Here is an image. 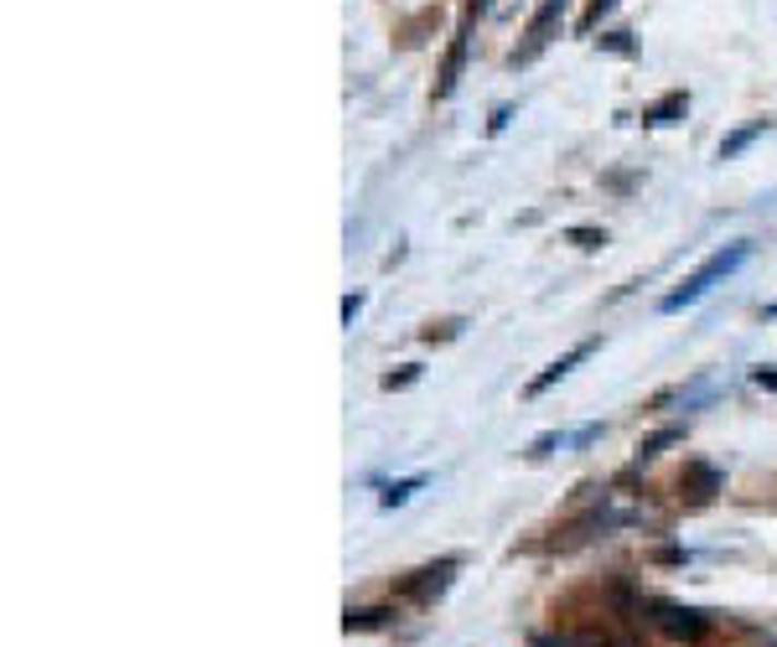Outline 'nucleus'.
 Listing matches in <instances>:
<instances>
[{
    "label": "nucleus",
    "mask_w": 777,
    "mask_h": 647,
    "mask_svg": "<svg viewBox=\"0 0 777 647\" xmlns=\"http://www.w3.org/2000/svg\"><path fill=\"white\" fill-rule=\"evenodd\" d=\"M570 244H576V249H586V255H597L601 244H607V234H601V228H570Z\"/></svg>",
    "instance_id": "obj_14"
},
{
    "label": "nucleus",
    "mask_w": 777,
    "mask_h": 647,
    "mask_svg": "<svg viewBox=\"0 0 777 647\" xmlns=\"http://www.w3.org/2000/svg\"><path fill=\"white\" fill-rule=\"evenodd\" d=\"M654 560H658V565H684V550H658Z\"/></svg>",
    "instance_id": "obj_21"
},
{
    "label": "nucleus",
    "mask_w": 777,
    "mask_h": 647,
    "mask_svg": "<svg viewBox=\"0 0 777 647\" xmlns=\"http://www.w3.org/2000/svg\"><path fill=\"white\" fill-rule=\"evenodd\" d=\"M607 647H643L633 632H622V627H607Z\"/></svg>",
    "instance_id": "obj_18"
},
{
    "label": "nucleus",
    "mask_w": 777,
    "mask_h": 647,
    "mask_svg": "<svg viewBox=\"0 0 777 647\" xmlns=\"http://www.w3.org/2000/svg\"><path fill=\"white\" fill-rule=\"evenodd\" d=\"M746 259H752V244H726V249H716V255L705 259V264H699V270H695L690 280H684L679 291H669L663 301H658V311H663V316H674V311H684V306H695L699 295H710V291H716V285H720L726 275H737V270L746 264Z\"/></svg>",
    "instance_id": "obj_1"
},
{
    "label": "nucleus",
    "mask_w": 777,
    "mask_h": 647,
    "mask_svg": "<svg viewBox=\"0 0 777 647\" xmlns=\"http://www.w3.org/2000/svg\"><path fill=\"white\" fill-rule=\"evenodd\" d=\"M752 378H757L762 389H773V393H777V373H773V368H757V373H752Z\"/></svg>",
    "instance_id": "obj_22"
},
{
    "label": "nucleus",
    "mask_w": 777,
    "mask_h": 647,
    "mask_svg": "<svg viewBox=\"0 0 777 647\" xmlns=\"http://www.w3.org/2000/svg\"><path fill=\"white\" fill-rule=\"evenodd\" d=\"M363 311V295H348V301H342V316H348V321H353V316Z\"/></svg>",
    "instance_id": "obj_23"
},
{
    "label": "nucleus",
    "mask_w": 777,
    "mask_h": 647,
    "mask_svg": "<svg viewBox=\"0 0 777 647\" xmlns=\"http://www.w3.org/2000/svg\"><path fill=\"white\" fill-rule=\"evenodd\" d=\"M643 622L658 632H669V637H679V643H699L705 632H710V622L699 616V611L690 607H674V601H643Z\"/></svg>",
    "instance_id": "obj_4"
},
{
    "label": "nucleus",
    "mask_w": 777,
    "mask_h": 647,
    "mask_svg": "<svg viewBox=\"0 0 777 647\" xmlns=\"http://www.w3.org/2000/svg\"><path fill=\"white\" fill-rule=\"evenodd\" d=\"M767 130H773V119H752V125H741V130H731V136L720 140V161H737L741 151H746L752 140H762Z\"/></svg>",
    "instance_id": "obj_9"
},
{
    "label": "nucleus",
    "mask_w": 777,
    "mask_h": 647,
    "mask_svg": "<svg viewBox=\"0 0 777 647\" xmlns=\"http://www.w3.org/2000/svg\"><path fill=\"white\" fill-rule=\"evenodd\" d=\"M612 11H617V0H591V5L580 11L576 32H580V37H591V32H597V26H601V16H612Z\"/></svg>",
    "instance_id": "obj_13"
},
{
    "label": "nucleus",
    "mask_w": 777,
    "mask_h": 647,
    "mask_svg": "<svg viewBox=\"0 0 777 647\" xmlns=\"http://www.w3.org/2000/svg\"><path fill=\"white\" fill-rule=\"evenodd\" d=\"M425 487V477H404V482H389V487L379 492V508H404L415 492Z\"/></svg>",
    "instance_id": "obj_11"
},
{
    "label": "nucleus",
    "mask_w": 777,
    "mask_h": 647,
    "mask_svg": "<svg viewBox=\"0 0 777 647\" xmlns=\"http://www.w3.org/2000/svg\"><path fill=\"white\" fill-rule=\"evenodd\" d=\"M384 622H389V611L384 607H348V616H342V627L348 632H368V627H384Z\"/></svg>",
    "instance_id": "obj_12"
},
{
    "label": "nucleus",
    "mask_w": 777,
    "mask_h": 647,
    "mask_svg": "<svg viewBox=\"0 0 777 647\" xmlns=\"http://www.w3.org/2000/svg\"><path fill=\"white\" fill-rule=\"evenodd\" d=\"M487 11V0H467L457 32H451V47H446V62H440V79H436V98H451L461 83V68H467V52H472V26Z\"/></svg>",
    "instance_id": "obj_2"
},
{
    "label": "nucleus",
    "mask_w": 777,
    "mask_h": 647,
    "mask_svg": "<svg viewBox=\"0 0 777 647\" xmlns=\"http://www.w3.org/2000/svg\"><path fill=\"white\" fill-rule=\"evenodd\" d=\"M415 378H420V363H404L399 373H384V389H410Z\"/></svg>",
    "instance_id": "obj_15"
},
{
    "label": "nucleus",
    "mask_w": 777,
    "mask_h": 647,
    "mask_svg": "<svg viewBox=\"0 0 777 647\" xmlns=\"http://www.w3.org/2000/svg\"><path fill=\"white\" fill-rule=\"evenodd\" d=\"M601 47H612V52H633V32H612V37H601Z\"/></svg>",
    "instance_id": "obj_19"
},
{
    "label": "nucleus",
    "mask_w": 777,
    "mask_h": 647,
    "mask_svg": "<svg viewBox=\"0 0 777 647\" xmlns=\"http://www.w3.org/2000/svg\"><path fill=\"white\" fill-rule=\"evenodd\" d=\"M451 575H457V560H440V565H425L415 575V580H410V596H415V601H431V596H440V590L451 586Z\"/></svg>",
    "instance_id": "obj_7"
},
{
    "label": "nucleus",
    "mask_w": 777,
    "mask_h": 647,
    "mask_svg": "<svg viewBox=\"0 0 777 647\" xmlns=\"http://www.w3.org/2000/svg\"><path fill=\"white\" fill-rule=\"evenodd\" d=\"M555 446H565V435H555V431H550V435H539L534 446H529V456H534V461H539V456H550V451H555Z\"/></svg>",
    "instance_id": "obj_16"
},
{
    "label": "nucleus",
    "mask_w": 777,
    "mask_h": 647,
    "mask_svg": "<svg viewBox=\"0 0 777 647\" xmlns=\"http://www.w3.org/2000/svg\"><path fill=\"white\" fill-rule=\"evenodd\" d=\"M690 115V94H684V89H674V94H663L658 98V104H648V109H643V125H674V119H684Z\"/></svg>",
    "instance_id": "obj_8"
},
{
    "label": "nucleus",
    "mask_w": 777,
    "mask_h": 647,
    "mask_svg": "<svg viewBox=\"0 0 777 647\" xmlns=\"http://www.w3.org/2000/svg\"><path fill=\"white\" fill-rule=\"evenodd\" d=\"M679 440H684V425H663V431L643 435V440H638V461H654V456H663L669 446H679Z\"/></svg>",
    "instance_id": "obj_10"
},
{
    "label": "nucleus",
    "mask_w": 777,
    "mask_h": 647,
    "mask_svg": "<svg viewBox=\"0 0 777 647\" xmlns=\"http://www.w3.org/2000/svg\"><path fill=\"white\" fill-rule=\"evenodd\" d=\"M597 348H601V337H586V342H576V348H570L565 357H555V363H550L544 373H534V378H529V399H539L544 389H555L560 378H565V373L576 368V363H586V357L597 353Z\"/></svg>",
    "instance_id": "obj_5"
},
{
    "label": "nucleus",
    "mask_w": 777,
    "mask_h": 647,
    "mask_svg": "<svg viewBox=\"0 0 777 647\" xmlns=\"http://www.w3.org/2000/svg\"><path fill=\"white\" fill-rule=\"evenodd\" d=\"M508 115H514V109H508V104H498V109H493V119H487V130H493V136H498L503 125H508Z\"/></svg>",
    "instance_id": "obj_20"
},
{
    "label": "nucleus",
    "mask_w": 777,
    "mask_h": 647,
    "mask_svg": "<svg viewBox=\"0 0 777 647\" xmlns=\"http://www.w3.org/2000/svg\"><path fill=\"white\" fill-rule=\"evenodd\" d=\"M560 16H565V0H544L534 16H529V32H523V42H518L514 52H508V68H529V62L555 42V32H560Z\"/></svg>",
    "instance_id": "obj_3"
},
{
    "label": "nucleus",
    "mask_w": 777,
    "mask_h": 647,
    "mask_svg": "<svg viewBox=\"0 0 777 647\" xmlns=\"http://www.w3.org/2000/svg\"><path fill=\"white\" fill-rule=\"evenodd\" d=\"M565 647H607V632H576Z\"/></svg>",
    "instance_id": "obj_17"
},
{
    "label": "nucleus",
    "mask_w": 777,
    "mask_h": 647,
    "mask_svg": "<svg viewBox=\"0 0 777 647\" xmlns=\"http://www.w3.org/2000/svg\"><path fill=\"white\" fill-rule=\"evenodd\" d=\"M679 487H684V497H690V503H710V497L720 492V471L710 467V461H690V467H684V477H679Z\"/></svg>",
    "instance_id": "obj_6"
}]
</instances>
